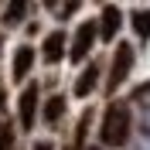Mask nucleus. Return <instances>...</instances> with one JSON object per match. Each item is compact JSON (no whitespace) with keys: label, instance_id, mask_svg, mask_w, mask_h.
<instances>
[{"label":"nucleus","instance_id":"nucleus-1","mask_svg":"<svg viewBox=\"0 0 150 150\" xmlns=\"http://www.w3.org/2000/svg\"><path fill=\"white\" fill-rule=\"evenodd\" d=\"M99 140L103 147H123L130 140V109L123 103H112L103 116V126H99Z\"/></svg>","mask_w":150,"mask_h":150},{"label":"nucleus","instance_id":"nucleus-2","mask_svg":"<svg viewBox=\"0 0 150 150\" xmlns=\"http://www.w3.org/2000/svg\"><path fill=\"white\" fill-rule=\"evenodd\" d=\"M130 68H133V48H130V45H120V48H116V55H112V68H109V82H106V89L116 92V89L126 82Z\"/></svg>","mask_w":150,"mask_h":150},{"label":"nucleus","instance_id":"nucleus-3","mask_svg":"<svg viewBox=\"0 0 150 150\" xmlns=\"http://www.w3.org/2000/svg\"><path fill=\"white\" fill-rule=\"evenodd\" d=\"M96 34H99V24H96V21H85L82 28L75 31V41H72V48H68V58H72V62H82V58L89 55V48H92Z\"/></svg>","mask_w":150,"mask_h":150},{"label":"nucleus","instance_id":"nucleus-4","mask_svg":"<svg viewBox=\"0 0 150 150\" xmlns=\"http://www.w3.org/2000/svg\"><path fill=\"white\" fill-rule=\"evenodd\" d=\"M34 112H38V85L31 82L24 92H21V103H17V116H21V126L31 130L34 126Z\"/></svg>","mask_w":150,"mask_h":150},{"label":"nucleus","instance_id":"nucleus-5","mask_svg":"<svg viewBox=\"0 0 150 150\" xmlns=\"http://www.w3.org/2000/svg\"><path fill=\"white\" fill-rule=\"evenodd\" d=\"M41 55H45V62H62L65 58V31H51L41 45Z\"/></svg>","mask_w":150,"mask_h":150},{"label":"nucleus","instance_id":"nucleus-6","mask_svg":"<svg viewBox=\"0 0 150 150\" xmlns=\"http://www.w3.org/2000/svg\"><path fill=\"white\" fill-rule=\"evenodd\" d=\"M31 65H34V48L21 45L17 55H14V65H10V75H14V82H21V79H28Z\"/></svg>","mask_w":150,"mask_h":150},{"label":"nucleus","instance_id":"nucleus-7","mask_svg":"<svg viewBox=\"0 0 150 150\" xmlns=\"http://www.w3.org/2000/svg\"><path fill=\"white\" fill-rule=\"evenodd\" d=\"M96 85H99V65H85L79 75V85H75V96H89Z\"/></svg>","mask_w":150,"mask_h":150},{"label":"nucleus","instance_id":"nucleus-8","mask_svg":"<svg viewBox=\"0 0 150 150\" xmlns=\"http://www.w3.org/2000/svg\"><path fill=\"white\" fill-rule=\"evenodd\" d=\"M99 34L103 38H116V31H120V10L116 7H103V24H99Z\"/></svg>","mask_w":150,"mask_h":150},{"label":"nucleus","instance_id":"nucleus-9","mask_svg":"<svg viewBox=\"0 0 150 150\" xmlns=\"http://www.w3.org/2000/svg\"><path fill=\"white\" fill-rule=\"evenodd\" d=\"M62 112H65V96H51L45 103V123H58Z\"/></svg>","mask_w":150,"mask_h":150},{"label":"nucleus","instance_id":"nucleus-10","mask_svg":"<svg viewBox=\"0 0 150 150\" xmlns=\"http://www.w3.org/2000/svg\"><path fill=\"white\" fill-rule=\"evenodd\" d=\"M89 123H92V112H85L82 120H79V126H75V137H72V143H68V150H82L85 133H89Z\"/></svg>","mask_w":150,"mask_h":150},{"label":"nucleus","instance_id":"nucleus-11","mask_svg":"<svg viewBox=\"0 0 150 150\" xmlns=\"http://www.w3.org/2000/svg\"><path fill=\"white\" fill-rule=\"evenodd\" d=\"M133 28H137V34L140 38H150V10H133Z\"/></svg>","mask_w":150,"mask_h":150},{"label":"nucleus","instance_id":"nucleus-12","mask_svg":"<svg viewBox=\"0 0 150 150\" xmlns=\"http://www.w3.org/2000/svg\"><path fill=\"white\" fill-rule=\"evenodd\" d=\"M10 143H14V126L0 123V150H10Z\"/></svg>","mask_w":150,"mask_h":150},{"label":"nucleus","instance_id":"nucleus-13","mask_svg":"<svg viewBox=\"0 0 150 150\" xmlns=\"http://www.w3.org/2000/svg\"><path fill=\"white\" fill-rule=\"evenodd\" d=\"M24 10H28L24 4H10V7H7V14H4V17H7V24H14V21H21V17H24Z\"/></svg>","mask_w":150,"mask_h":150},{"label":"nucleus","instance_id":"nucleus-14","mask_svg":"<svg viewBox=\"0 0 150 150\" xmlns=\"http://www.w3.org/2000/svg\"><path fill=\"white\" fill-rule=\"evenodd\" d=\"M34 150H51V143H34Z\"/></svg>","mask_w":150,"mask_h":150},{"label":"nucleus","instance_id":"nucleus-15","mask_svg":"<svg viewBox=\"0 0 150 150\" xmlns=\"http://www.w3.org/2000/svg\"><path fill=\"white\" fill-rule=\"evenodd\" d=\"M89 150H99V147H89Z\"/></svg>","mask_w":150,"mask_h":150}]
</instances>
